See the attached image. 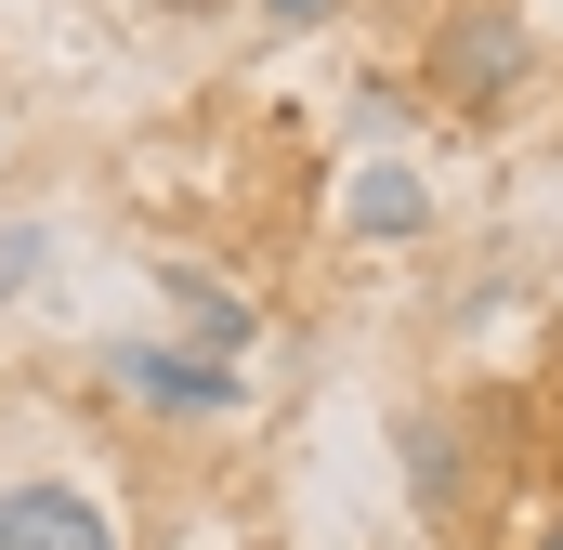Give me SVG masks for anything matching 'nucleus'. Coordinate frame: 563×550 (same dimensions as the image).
Instances as JSON below:
<instances>
[{
	"mask_svg": "<svg viewBox=\"0 0 563 550\" xmlns=\"http://www.w3.org/2000/svg\"><path fill=\"white\" fill-rule=\"evenodd\" d=\"M432 119H511L525 92H538V26H525V0H432L420 53H407Z\"/></svg>",
	"mask_w": 563,
	"mask_h": 550,
	"instance_id": "nucleus-1",
	"label": "nucleus"
},
{
	"mask_svg": "<svg viewBox=\"0 0 563 550\" xmlns=\"http://www.w3.org/2000/svg\"><path fill=\"white\" fill-rule=\"evenodd\" d=\"M106 394L157 432H210V419H250L263 381L236 354H197V341H106Z\"/></svg>",
	"mask_w": 563,
	"mask_h": 550,
	"instance_id": "nucleus-2",
	"label": "nucleus"
},
{
	"mask_svg": "<svg viewBox=\"0 0 563 550\" xmlns=\"http://www.w3.org/2000/svg\"><path fill=\"white\" fill-rule=\"evenodd\" d=\"M394 459H407V498H420L432 538L485 498V485H472V419H459V407H407V419H394Z\"/></svg>",
	"mask_w": 563,
	"mask_h": 550,
	"instance_id": "nucleus-3",
	"label": "nucleus"
},
{
	"mask_svg": "<svg viewBox=\"0 0 563 550\" xmlns=\"http://www.w3.org/2000/svg\"><path fill=\"white\" fill-rule=\"evenodd\" d=\"M0 550H119V525H106L92 485H66V472H13V485H0Z\"/></svg>",
	"mask_w": 563,
	"mask_h": 550,
	"instance_id": "nucleus-4",
	"label": "nucleus"
},
{
	"mask_svg": "<svg viewBox=\"0 0 563 550\" xmlns=\"http://www.w3.org/2000/svg\"><path fill=\"white\" fill-rule=\"evenodd\" d=\"M157 288H170V315H184V341H197V354H236V367H250V341H263V301H236L210 263H157Z\"/></svg>",
	"mask_w": 563,
	"mask_h": 550,
	"instance_id": "nucleus-5",
	"label": "nucleus"
},
{
	"mask_svg": "<svg viewBox=\"0 0 563 550\" xmlns=\"http://www.w3.org/2000/svg\"><path fill=\"white\" fill-rule=\"evenodd\" d=\"M341 223L380 237V250H407V237H432V184L407 170V157H367V170L341 184Z\"/></svg>",
	"mask_w": 563,
	"mask_h": 550,
	"instance_id": "nucleus-6",
	"label": "nucleus"
},
{
	"mask_svg": "<svg viewBox=\"0 0 563 550\" xmlns=\"http://www.w3.org/2000/svg\"><path fill=\"white\" fill-rule=\"evenodd\" d=\"M26 275H53V223H0V301H26Z\"/></svg>",
	"mask_w": 563,
	"mask_h": 550,
	"instance_id": "nucleus-7",
	"label": "nucleus"
},
{
	"mask_svg": "<svg viewBox=\"0 0 563 550\" xmlns=\"http://www.w3.org/2000/svg\"><path fill=\"white\" fill-rule=\"evenodd\" d=\"M354 119H367V132H394V119H420V92H407V79H354Z\"/></svg>",
	"mask_w": 563,
	"mask_h": 550,
	"instance_id": "nucleus-8",
	"label": "nucleus"
},
{
	"mask_svg": "<svg viewBox=\"0 0 563 550\" xmlns=\"http://www.w3.org/2000/svg\"><path fill=\"white\" fill-rule=\"evenodd\" d=\"M341 0H263V40H301V26H328Z\"/></svg>",
	"mask_w": 563,
	"mask_h": 550,
	"instance_id": "nucleus-9",
	"label": "nucleus"
},
{
	"mask_svg": "<svg viewBox=\"0 0 563 550\" xmlns=\"http://www.w3.org/2000/svg\"><path fill=\"white\" fill-rule=\"evenodd\" d=\"M538 550H563V512H551V525H538Z\"/></svg>",
	"mask_w": 563,
	"mask_h": 550,
	"instance_id": "nucleus-10",
	"label": "nucleus"
}]
</instances>
